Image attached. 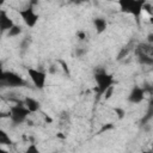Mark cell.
<instances>
[{
	"label": "cell",
	"instance_id": "obj_28",
	"mask_svg": "<svg viewBox=\"0 0 153 153\" xmlns=\"http://www.w3.org/2000/svg\"><path fill=\"white\" fill-rule=\"evenodd\" d=\"M57 136H59V137H61V139H65V136L62 135V133H59V134H57Z\"/></svg>",
	"mask_w": 153,
	"mask_h": 153
},
{
	"label": "cell",
	"instance_id": "obj_11",
	"mask_svg": "<svg viewBox=\"0 0 153 153\" xmlns=\"http://www.w3.org/2000/svg\"><path fill=\"white\" fill-rule=\"evenodd\" d=\"M93 25H94V29H96V32L97 33H103L105 30H106V27H108V23H106V20L104 19V18H94L93 19Z\"/></svg>",
	"mask_w": 153,
	"mask_h": 153
},
{
	"label": "cell",
	"instance_id": "obj_17",
	"mask_svg": "<svg viewBox=\"0 0 153 153\" xmlns=\"http://www.w3.org/2000/svg\"><path fill=\"white\" fill-rule=\"evenodd\" d=\"M112 128H114V124H112V123H106V124H104V126L99 129L98 134H102V133H104V131H106V130H110V129H112Z\"/></svg>",
	"mask_w": 153,
	"mask_h": 153
},
{
	"label": "cell",
	"instance_id": "obj_29",
	"mask_svg": "<svg viewBox=\"0 0 153 153\" xmlns=\"http://www.w3.org/2000/svg\"><path fill=\"white\" fill-rule=\"evenodd\" d=\"M149 23L153 25V16H151V18H149Z\"/></svg>",
	"mask_w": 153,
	"mask_h": 153
},
{
	"label": "cell",
	"instance_id": "obj_21",
	"mask_svg": "<svg viewBox=\"0 0 153 153\" xmlns=\"http://www.w3.org/2000/svg\"><path fill=\"white\" fill-rule=\"evenodd\" d=\"M112 92H114V86H111L110 88H108V90L105 91V93H104V97H105V99H109V98L112 96Z\"/></svg>",
	"mask_w": 153,
	"mask_h": 153
},
{
	"label": "cell",
	"instance_id": "obj_20",
	"mask_svg": "<svg viewBox=\"0 0 153 153\" xmlns=\"http://www.w3.org/2000/svg\"><path fill=\"white\" fill-rule=\"evenodd\" d=\"M114 110H115V112L117 114V117H118L120 120H122V118L124 117V115H126V111H124L123 109H121V108H115Z\"/></svg>",
	"mask_w": 153,
	"mask_h": 153
},
{
	"label": "cell",
	"instance_id": "obj_24",
	"mask_svg": "<svg viewBox=\"0 0 153 153\" xmlns=\"http://www.w3.org/2000/svg\"><path fill=\"white\" fill-rule=\"evenodd\" d=\"M59 62L62 65V68H63V71H65V72H66V73L69 75V69H68V66L66 65V62H65V61H62V60H60Z\"/></svg>",
	"mask_w": 153,
	"mask_h": 153
},
{
	"label": "cell",
	"instance_id": "obj_18",
	"mask_svg": "<svg viewBox=\"0 0 153 153\" xmlns=\"http://www.w3.org/2000/svg\"><path fill=\"white\" fill-rule=\"evenodd\" d=\"M86 53H87V50H86L85 48H76V49H75V55H76V57H82Z\"/></svg>",
	"mask_w": 153,
	"mask_h": 153
},
{
	"label": "cell",
	"instance_id": "obj_35",
	"mask_svg": "<svg viewBox=\"0 0 153 153\" xmlns=\"http://www.w3.org/2000/svg\"><path fill=\"white\" fill-rule=\"evenodd\" d=\"M152 68H153V67H152Z\"/></svg>",
	"mask_w": 153,
	"mask_h": 153
},
{
	"label": "cell",
	"instance_id": "obj_1",
	"mask_svg": "<svg viewBox=\"0 0 153 153\" xmlns=\"http://www.w3.org/2000/svg\"><path fill=\"white\" fill-rule=\"evenodd\" d=\"M145 4H146L145 0H121L118 2L121 11L134 16V18L136 19L137 23H139V18L141 16V12L143 10Z\"/></svg>",
	"mask_w": 153,
	"mask_h": 153
},
{
	"label": "cell",
	"instance_id": "obj_3",
	"mask_svg": "<svg viewBox=\"0 0 153 153\" xmlns=\"http://www.w3.org/2000/svg\"><path fill=\"white\" fill-rule=\"evenodd\" d=\"M0 84L4 86L8 87H23L26 86L27 82L17 73L10 72V71H2L1 76H0Z\"/></svg>",
	"mask_w": 153,
	"mask_h": 153
},
{
	"label": "cell",
	"instance_id": "obj_10",
	"mask_svg": "<svg viewBox=\"0 0 153 153\" xmlns=\"http://www.w3.org/2000/svg\"><path fill=\"white\" fill-rule=\"evenodd\" d=\"M24 106L30 111V112H37L41 109V104L39 102H37L36 99L31 98V97H25L24 99Z\"/></svg>",
	"mask_w": 153,
	"mask_h": 153
},
{
	"label": "cell",
	"instance_id": "obj_26",
	"mask_svg": "<svg viewBox=\"0 0 153 153\" xmlns=\"http://www.w3.org/2000/svg\"><path fill=\"white\" fill-rule=\"evenodd\" d=\"M146 38H147V43H149L151 45H153V32H151V33H148Z\"/></svg>",
	"mask_w": 153,
	"mask_h": 153
},
{
	"label": "cell",
	"instance_id": "obj_25",
	"mask_svg": "<svg viewBox=\"0 0 153 153\" xmlns=\"http://www.w3.org/2000/svg\"><path fill=\"white\" fill-rule=\"evenodd\" d=\"M29 44H30V42H27V39H24V41L20 43V48H22V49H26V48H29Z\"/></svg>",
	"mask_w": 153,
	"mask_h": 153
},
{
	"label": "cell",
	"instance_id": "obj_8",
	"mask_svg": "<svg viewBox=\"0 0 153 153\" xmlns=\"http://www.w3.org/2000/svg\"><path fill=\"white\" fill-rule=\"evenodd\" d=\"M14 25L16 24H14L13 19L10 18L7 12L5 10H1L0 11V29H1V32H5V31L8 32Z\"/></svg>",
	"mask_w": 153,
	"mask_h": 153
},
{
	"label": "cell",
	"instance_id": "obj_7",
	"mask_svg": "<svg viewBox=\"0 0 153 153\" xmlns=\"http://www.w3.org/2000/svg\"><path fill=\"white\" fill-rule=\"evenodd\" d=\"M145 98V90L140 86H134L128 96V102L131 104H139Z\"/></svg>",
	"mask_w": 153,
	"mask_h": 153
},
{
	"label": "cell",
	"instance_id": "obj_30",
	"mask_svg": "<svg viewBox=\"0 0 153 153\" xmlns=\"http://www.w3.org/2000/svg\"><path fill=\"white\" fill-rule=\"evenodd\" d=\"M0 153H10V152H7V151H5V149H0Z\"/></svg>",
	"mask_w": 153,
	"mask_h": 153
},
{
	"label": "cell",
	"instance_id": "obj_33",
	"mask_svg": "<svg viewBox=\"0 0 153 153\" xmlns=\"http://www.w3.org/2000/svg\"><path fill=\"white\" fill-rule=\"evenodd\" d=\"M53 153H59V152H53Z\"/></svg>",
	"mask_w": 153,
	"mask_h": 153
},
{
	"label": "cell",
	"instance_id": "obj_6",
	"mask_svg": "<svg viewBox=\"0 0 153 153\" xmlns=\"http://www.w3.org/2000/svg\"><path fill=\"white\" fill-rule=\"evenodd\" d=\"M19 16L22 17V19L24 20V23L29 26V27H33L37 22H38V14L35 12L32 6H29L24 10L19 11Z\"/></svg>",
	"mask_w": 153,
	"mask_h": 153
},
{
	"label": "cell",
	"instance_id": "obj_23",
	"mask_svg": "<svg viewBox=\"0 0 153 153\" xmlns=\"http://www.w3.org/2000/svg\"><path fill=\"white\" fill-rule=\"evenodd\" d=\"M76 36H78V38H79L80 41H84V39L86 38V33H85L84 31H78V32H76Z\"/></svg>",
	"mask_w": 153,
	"mask_h": 153
},
{
	"label": "cell",
	"instance_id": "obj_4",
	"mask_svg": "<svg viewBox=\"0 0 153 153\" xmlns=\"http://www.w3.org/2000/svg\"><path fill=\"white\" fill-rule=\"evenodd\" d=\"M30 114L31 112L24 105L16 104L10 108V118L13 124H22L23 122L27 121V117Z\"/></svg>",
	"mask_w": 153,
	"mask_h": 153
},
{
	"label": "cell",
	"instance_id": "obj_15",
	"mask_svg": "<svg viewBox=\"0 0 153 153\" xmlns=\"http://www.w3.org/2000/svg\"><path fill=\"white\" fill-rule=\"evenodd\" d=\"M22 31H23L22 26L16 24V25L7 32V37H17V36H19V35L22 33Z\"/></svg>",
	"mask_w": 153,
	"mask_h": 153
},
{
	"label": "cell",
	"instance_id": "obj_12",
	"mask_svg": "<svg viewBox=\"0 0 153 153\" xmlns=\"http://www.w3.org/2000/svg\"><path fill=\"white\" fill-rule=\"evenodd\" d=\"M136 59L139 61L140 65H145V66H149V67H153V57L149 56V55H145V54H139L136 53Z\"/></svg>",
	"mask_w": 153,
	"mask_h": 153
},
{
	"label": "cell",
	"instance_id": "obj_13",
	"mask_svg": "<svg viewBox=\"0 0 153 153\" xmlns=\"http://www.w3.org/2000/svg\"><path fill=\"white\" fill-rule=\"evenodd\" d=\"M153 118V97L149 98V102H148V109L146 111V115L142 117L141 120V124H146L148 121H151Z\"/></svg>",
	"mask_w": 153,
	"mask_h": 153
},
{
	"label": "cell",
	"instance_id": "obj_32",
	"mask_svg": "<svg viewBox=\"0 0 153 153\" xmlns=\"http://www.w3.org/2000/svg\"><path fill=\"white\" fill-rule=\"evenodd\" d=\"M142 153H153V151H146V152H142Z\"/></svg>",
	"mask_w": 153,
	"mask_h": 153
},
{
	"label": "cell",
	"instance_id": "obj_9",
	"mask_svg": "<svg viewBox=\"0 0 153 153\" xmlns=\"http://www.w3.org/2000/svg\"><path fill=\"white\" fill-rule=\"evenodd\" d=\"M134 53H139V54H145V55H149L153 57V45H151L149 43L147 42H142V43H139L135 49H134Z\"/></svg>",
	"mask_w": 153,
	"mask_h": 153
},
{
	"label": "cell",
	"instance_id": "obj_16",
	"mask_svg": "<svg viewBox=\"0 0 153 153\" xmlns=\"http://www.w3.org/2000/svg\"><path fill=\"white\" fill-rule=\"evenodd\" d=\"M25 153H39V149L37 148V146H36L35 143H31V145H29V147L26 148Z\"/></svg>",
	"mask_w": 153,
	"mask_h": 153
},
{
	"label": "cell",
	"instance_id": "obj_2",
	"mask_svg": "<svg viewBox=\"0 0 153 153\" xmlns=\"http://www.w3.org/2000/svg\"><path fill=\"white\" fill-rule=\"evenodd\" d=\"M94 80L97 82L96 88H97L98 96H103L105 93V91L114 85V76L104 69H98L94 73Z\"/></svg>",
	"mask_w": 153,
	"mask_h": 153
},
{
	"label": "cell",
	"instance_id": "obj_34",
	"mask_svg": "<svg viewBox=\"0 0 153 153\" xmlns=\"http://www.w3.org/2000/svg\"><path fill=\"white\" fill-rule=\"evenodd\" d=\"M152 151H153V145H152Z\"/></svg>",
	"mask_w": 153,
	"mask_h": 153
},
{
	"label": "cell",
	"instance_id": "obj_19",
	"mask_svg": "<svg viewBox=\"0 0 153 153\" xmlns=\"http://www.w3.org/2000/svg\"><path fill=\"white\" fill-rule=\"evenodd\" d=\"M130 50V48H128V47H126V48H123L122 50H121V53L117 55V60H121V59H123L124 56H127V54H128V51Z\"/></svg>",
	"mask_w": 153,
	"mask_h": 153
},
{
	"label": "cell",
	"instance_id": "obj_27",
	"mask_svg": "<svg viewBox=\"0 0 153 153\" xmlns=\"http://www.w3.org/2000/svg\"><path fill=\"white\" fill-rule=\"evenodd\" d=\"M26 122H27V124H29V126H33V122H32L31 120H29V118H27V121H26Z\"/></svg>",
	"mask_w": 153,
	"mask_h": 153
},
{
	"label": "cell",
	"instance_id": "obj_14",
	"mask_svg": "<svg viewBox=\"0 0 153 153\" xmlns=\"http://www.w3.org/2000/svg\"><path fill=\"white\" fill-rule=\"evenodd\" d=\"M0 145H6V146H10L12 145V140L11 137L7 135V133L5 130H0Z\"/></svg>",
	"mask_w": 153,
	"mask_h": 153
},
{
	"label": "cell",
	"instance_id": "obj_31",
	"mask_svg": "<svg viewBox=\"0 0 153 153\" xmlns=\"http://www.w3.org/2000/svg\"><path fill=\"white\" fill-rule=\"evenodd\" d=\"M45 121H47V122H51V118H49V117H45Z\"/></svg>",
	"mask_w": 153,
	"mask_h": 153
},
{
	"label": "cell",
	"instance_id": "obj_5",
	"mask_svg": "<svg viewBox=\"0 0 153 153\" xmlns=\"http://www.w3.org/2000/svg\"><path fill=\"white\" fill-rule=\"evenodd\" d=\"M27 74H29V78L31 79L32 84L42 90L45 85V80H47V73L43 72V71H39V69H35V68H27Z\"/></svg>",
	"mask_w": 153,
	"mask_h": 153
},
{
	"label": "cell",
	"instance_id": "obj_22",
	"mask_svg": "<svg viewBox=\"0 0 153 153\" xmlns=\"http://www.w3.org/2000/svg\"><path fill=\"white\" fill-rule=\"evenodd\" d=\"M143 10H146L151 16H153V7H152L149 4H147V2H146V4H145V6H143Z\"/></svg>",
	"mask_w": 153,
	"mask_h": 153
}]
</instances>
